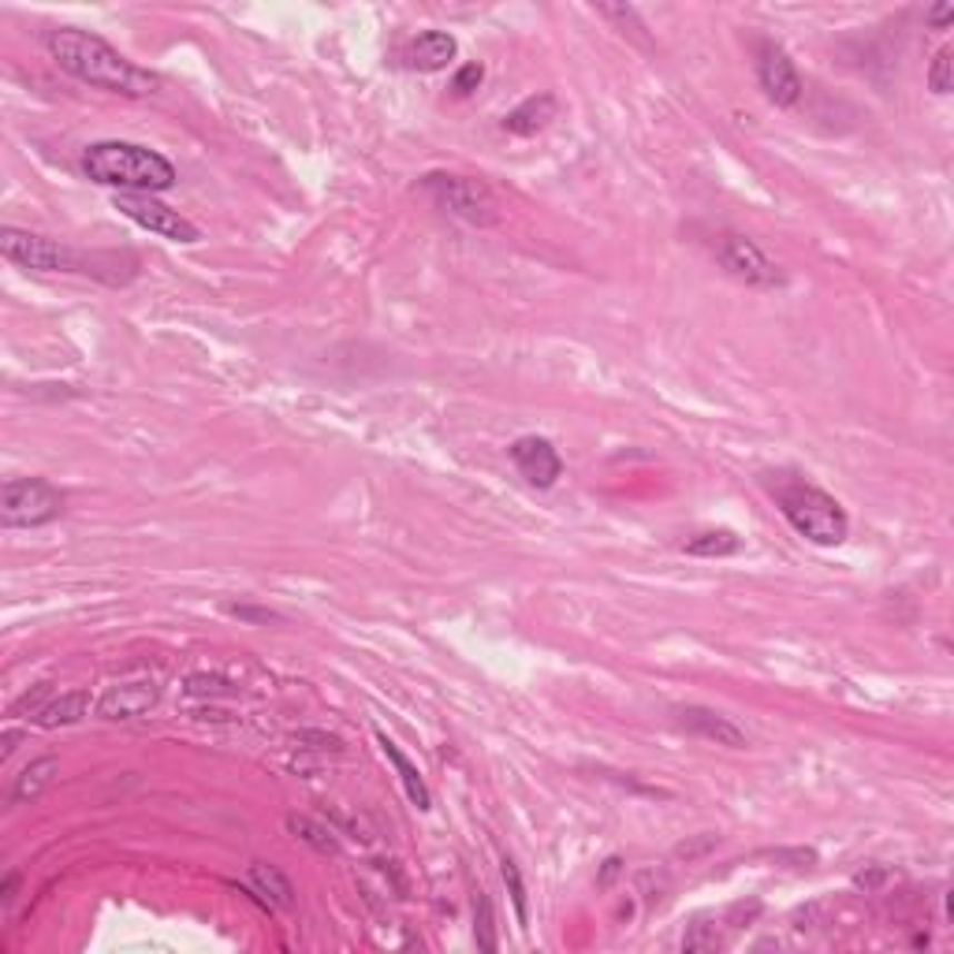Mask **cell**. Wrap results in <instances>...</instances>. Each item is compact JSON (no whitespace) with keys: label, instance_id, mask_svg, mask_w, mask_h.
I'll use <instances>...</instances> for the list:
<instances>
[{"label":"cell","instance_id":"6da1fadb","mask_svg":"<svg viewBox=\"0 0 954 954\" xmlns=\"http://www.w3.org/2000/svg\"><path fill=\"white\" fill-rule=\"evenodd\" d=\"M46 49L68 76H76L79 82H90V87H98V90L123 93V98H150V93L161 87V79L139 68L135 60H127L120 49H112L109 41L90 34V30H79V27L46 30Z\"/></svg>","mask_w":954,"mask_h":954},{"label":"cell","instance_id":"7a4b0ae2","mask_svg":"<svg viewBox=\"0 0 954 954\" xmlns=\"http://www.w3.org/2000/svg\"><path fill=\"white\" fill-rule=\"evenodd\" d=\"M82 172L101 187H116L120 195H157L176 187V165L165 153L139 142H93L82 153Z\"/></svg>","mask_w":954,"mask_h":954},{"label":"cell","instance_id":"3957f363","mask_svg":"<svg viewBox=\"0 0 954 954\" xmlns=\"http://www.w3.org/2000/svg\"><path fill=\"white\" fill-rule=\"evenodd\" d=\"M776 504L783 518L794 526V534L805 537L809 545L835 548L851 534V518H846L843 504L821 485L809 481H779L776 485Z\"/></svg>","mask_w":954,"mask_h":954},{"label":"cell","instance_id":"277c9868","mask_svg":"<svg viewBox=\"0 0 954 954\" xmlns=\"http://www.w3.org/2000/svg\"><path fill=\"white\" fill-rule=\"evenodd\" d=\"M0 250H4L8 261L23 265V269H38V272H87V277H98L93 265L101 261V254H79V250H71L68 242L38 236V231H23V228L0 231Z\"/></svg>","mask_w":954,"mask_h":954},{"label":"cell","instance_id":"5b68a950","mask_svg":"<svg viewBox=\"0 0 954 954\" xmlns=\"http://www.w3.org/2000/svg\"><path fill=\"white\" fill-rule=\"evenodd\" d=\"M421 187L429 190V198L437 201L444 213H451L463 225L474 228H493L500 220V201L489 190V183L474 176H448V172H433L421 179Z\"/></svg>","mask_w":954,"mask_h":954},{"label":"cell","instance_id":"8992f818","mask_svg":"<svg viewBox=\"0 0 954 954\" xmlns=\"http://www.w3.org/2000/svg\"><path fill=\"white\" fill-rule=\"evenodd\" d=\"M63 515V493L46 477H12L0 489V526L38 529Z\"/></svg>","mask_w":954,"mask_h":954},{"label":"cell","instance_id":"52a82bcc","mask_svg":"<svg viewBox=\"0 0 954 954\" xmlns=\"http://www.w3.org/2000/svg\"><path fill=\"white\" fill-rule=\"evenodd\" d=\"M716 261L731 280L746 284V288L776 291L787 284V272L779 269V261H772L754 239L738 236V231H727V236L716 239Z\"/></svg>","mask_w":954,"mask_h":954},{"label":"cell","instance_id":"ba28073f","mask_svg":"<svg viewBox=\"0 0 954 954\" xmlns=\"http://www.w3.org/2000/svg\"><path fill=\"white\" fill-rule=\"evenodd\" d=\"M112 206L120 209L127 220H135L139 228L150 231V236H161L168 242H198L201 239L198 225H190L179 209L165 206V201L153 198V195H116Z\"/></svg>","mask_w":954,"mask_h":954},{"label":"cell","instance_id":"9c48e42d","mask_svg":"<svg viewBox=\"0 0 954 954\" xmlns=\"http://www.w3.org/2000/svg\"><path fill=\"white\" fill-rule=\"evenodd\" d=\"M757 82L776 109H791V105H798L802 90H805L798 68H794V60L787 57V49L776 46L772 38L757 41Z\"/></svg>","mask_w":954,"mask_h":954},{"label":"cell","instance_id":"30bf717a","mask_svg":"<svg viewBox=\"0 0 954 954\" xmlns=\"http://www.w3.org/2000/svg\"><path fill=\"white\" fill-rule=\"evenodd\" d=\"M511 463L534 489H553L559 474H564V459L553 448V440L545 437H518L511 444Z\"/></svg>","mask_w":954,"mask_h":954},{"label":"cell","instance_id":"8fae6325","mask_svg":"<svg viewBox=\"0 0 954 954\" xmlns=\"http://www.w3.org/2000/svg\"><path fill=\"white\" fill-rule=\"evenodd\" d=\"M161 702V686L153 678H131V683H116L98 697V716L101 719H135Z\"/></svg>","mask_w":954,"mask_h":954},{"label":"cell","instance_id":"7c38bea8","mask_svg":"<svg viewBox=\"0 0 954 954\" xmlns=\"http://www.w3.org/2000/svg\"><path fill=\"white\" fill-rule=\"evenodd\" d=\"M675 724L686 727V731H690V735H697V738H708V742H716V746H727V749H746V746H749L746 731H742L735 719L719 716V713H713V708H705V705L675 708Z\"/></svg>","mask_w":954,"mask_h":954},{"label":"cell","instance_id":"4fadbf2b","mask_svg":"<svg viewBox=\"0 0 954 954\" xmlns=\"http://www.w3.org/2000/svg\"><path fill=\"white\" fill-rule=\"evenodd\" d=\"M455 52H459V41H455L448 30H421V34L410 38L407 49H403V63H407L410 71H426V76H433V71L448 68L455 60Z\"/></svg>","mask_w":954,"mask_h":954},{"label":"cell","instance_id":"5bb4252c","mask_svg":"<svg viewBox=\"0 0 954 954\" xmlns=\"http://www.w3.org/2000/svg\"><path fill=\"white\" fill-rule=\"evenodd\" d=\"M553 120H556V98L553 93H534V98H526L523 105H515V109L504 116V131L518 135V139H529V135L545 131Z\"/></svg>","mask_w":954,"mask_h":954},{"label":"cell","instance_id":"9a60e30c","mask_svg":"<svg viewBox=\"0 0 954 954\" xmlns=\"http://www.w3.org/2000/svg\"><path fill=\"white\" fill-rule=\"evenodd\" d=\"M247 880H250V892L258 895L265 906H277V910L295 906V887H291V880L284 876L277 865L250 862Z\"/></svg>","mask_w":954,"mask_h":954},{"label":"cell","instance_id":"2e32d148","mask_svg":"<svg viewBox=\"0 0 954 954\" xmlns=\"http://www.w3.org/2000/svg\"><path fill=\"white\" fill-rule=\"evenodd\" d=\"M377 746H380V754H385L391 765H396L399 783H403V791H407V798L415 802L418 809H429V805H433V794H429V787H426V779H421V772L410 765V757L403 754V749L385 735V731H377Z\"/></svg>","mask_w":954,"mask_h":954},{"label":"cell","instance_id":"e0dca14e","mask_svg":"<svg viewBox=\"0 0 954 954\" xmlns=\"http://www.w3.org/2000/svg\"><path fill=\"white\" fill-rule=\"evenodd\" d=\"M90 705H93V702H90V690H68V694L52 697V702L34 716V724L46 727V731L71 727V724H79V719L90 716Z\"/></svg>","mask_w":954,"mask_h":954},{"label":"cell","instance_id":"ac0fdd59","mask_svg":"<svg viewBox=\"0 0 954 954\" xmlns=\"http://www.w3.org/2000/svg\"><path fill=\"white\" fill-rule=\"evenodd\" d=\"M57 772H60V761H57V757H38V761H30V765L16 776L12 794H8V798H12V805L38 802L41 794L49 791V783L57 779Z\"/></svg>","mask_w":954,"mask_h":954},{"label":"cell","instance_id":"d6986e66","mask_svg":"<svg viewBox=\"0 0 954 954\" xmlns=\"http://www.w3.org/2000/svg\"><path fill=\"white\" fill-rule=\"evenodd\" d=\"M683 548L702 559H724V556L742 553V537L731 534V529H705V534H694L690 540H683Z\"/></svg>","mask_w":954,"mask_h":954},{"label":"cell","instance_id":"ffe728a7","mask_svg":"<svg viewBox=\"0 0 954 954\" xmlns=\"http://www.w3.org/2000/svg\"><path fill=\"white\" fill-rule=\"evenodd\" d=\"M288 832L295 835V839H302L306 846H314L317 854H339V839L332 828H325V824L310 821V816H299L291 813L288 816Z\"/></svg>","mask_w":954,"mask_h":954},{"label":"cell","instance_id":"44dd1931","mask_svg":"<svg viewBox=\"0 0 954 954\" xmlns=\"http://www.w3.org/2000/svg\"><path fill=\"white\" fill-rule=\"evenodd\" d=\"M474 940L485 954L496 951V914H493V903L485 892L474 895Z\"/></svg>","mask_w":954,"mask_h":954},{"label":"cell","instance_id":"7402d4cb","mask_svg":"<svg viewBox=\"0 0 954 954\" xmlns=\"http://www.w3.org/2000/svg\"><path fill=\"white\" fill-rule=\"evenodd\" d=\"M928 90L940 93V98L954 90V52L947 46L936 49V57L928 63Z\"/></svg>","mask_w":954,"mask_h":954},{"label":"cell","instance_id":"603a6c76","mask_svg":"<svg viewBox=\"0 0 954 954\" xmlns=\"http://www.w3.org/2000/svg\"><path fill=\"white\" fill-rule=\"evenodd\" d=\"M500 873H504L507 895H511V903H515V914H518V921L526 925V884H523V873H518L515 857H507V854L500 857Z\"/></svg>","mask_w":954,"mask_h":954},{"label":"cell","instance_id":"cb8c5ba5","mask_svg":"<svg viewBox=\"0 0 954 954\" xmlns=\"http://www.w3.org/2000/svg\"><path fill=\"white\" fill-rule=\"evenodd\" d=\"M49 702H52V683H38L34 690H27L23 697H16L12 708H8V716H12V719H19V716H38Z\"/></svg>","mask_w":954,"mask_h":954},{"label":"cell","instance_id":"d4e9b609","mask_svg":"<svg viewBox=\"0 0 954 954\" xmlns=\"http://www.w3.org/2000/svg\"><path fill=\"white\" fill-rule=\"evenodd\" d=\"M719 947V932H716V925H705V921H694L690 928H686V936H683V951L686 954H708V951H716Z\"/></svg>","mask_w":954,"mask_h":954},{"label":"cell","instance_id":"484cf974","mask_svg":"<svg viewBox=\"0 0 954 954\" xmlns=\"http://www.w3.org/2000/svg\"><path fill=\"white\" fill-rule=\"evenodd\" d=\"M187 694L190 697H228L236 690H231V683H225V678H217V675H190Z\"/></svg>","mask_w":954,"mask_h":954},{"label":"cell","instance_id":"4316f807","mask_svg":"<svg viewBox=\"0 0 954 954\" xmlns=\"http://www.w3.org/2000/svg\"><path fill=\"white\" fill-rule=\"evenodd\" d=\"M225 612H228L231 619H239V623H261V627H269V623H280V612L258 608V604H225Z\"/></svg>","mask_w":954,"mask_h":954},{"label":"cell","instance_id":"83f0119b","mask_svg":"<svg viewBox=\"0 0 954 954\" xmlns=\"http://www.w3.org/2000/svg\"><path fill=\"white\" fill-rule=\"evenodd\" d=\"M481 79H485L481 63H463V68L455 71V79H451V90L459 93V98H466V93H474L477 87H481Z\"/></svg>","mask_w":954,"mask_h":954},{"label":"cell","instance_id":"f1b7e54d","mask_svg":"<svg viewBox=\"0 0 954 954\" xmlns=\"http://www.w3.org/2000/svg\"><path fill=\"white\" fill-rule=\"evenodd\" d=\"M716 835H697V839H690V843H678L675 846V857H683V862H694V857H705L708 851H716Z\"/></svg>","mask_w":954,"mask_h":954},{"label":"cell","instance_id":"f546056e","mask_svg":"<svg viewBox=\"0 0 954 954\" xmlns=\"http://www.w3.org/2000/svg\"><path fill=\"white\" fill-rule=\"evenodd\" d=\"M887 876H892V868H884V865L862 868V873H854V887H862V892H876Z\"/></svg>","mask_w":954,"mask_h":954},{"label":"cell","instance_id":"4dcf8cb0","mask_svg":"<svg viewBox=\"0 0 954 954\" xmlns=\"http://www.w3.org/2000/svg\"><path fill=\"white\" fill-rule=\"evenodd\" d=\"M19 880H23V876H19V873H16V868H12V873H8V876H4V884H0V906H12V903H16V892H19Z\"/></svg>","mask_w":954,"mask_h":954},{"label":"cell","instance_id":"1f68e13d","mask_svg":"<svg viewBox=\"0 0 954 954\" xmlns=\"http://www.w3.org/2000/svg\"><path fill=\"white\" fill-rule=\"evenodd\" d=\"M925 19H928V23L936 27V30H943V27H947L951 19H954V4H936V8H928Z\"/></svg>","mask_w":954,"mask_h":954},{"label":"cell","instance_id":"d6a6232c","mask_svg":"<svg viewBox=\"0 0 954 954\" xmlns=\"http://www.w3.org/2000/svg\"><path fill=\"white\" fill-rule=\"evenodd\" d=\"M619 868H623V862H619V857H608V862H604V873H600V887H608L612 880L619 876Z\"/></svg>","mask_w":954,"mask_h":954},{"label":"cell","instance_id":"836d02e7","mask_svg":"<svg viewBox=\"0 0 954 954\" xmlns=\"http://www.w3.org/2000/svg\"><path fill=\"white\" fill-rule=\"evenodd\" d=\"M19 738H23V735H19V731H8V735H4V749H0V761L12 757V749H16V742H19Z\"/></svg>","mask_w":954,"mask_h":954}]
</instances>
